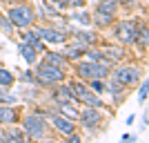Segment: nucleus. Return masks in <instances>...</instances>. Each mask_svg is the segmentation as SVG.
<instances>
[{"label": "nucleus", "mask_w": 149, "mask_h": 143, "mask_svg": "<svg viewBox=\"0 0 149 143\" xmlns=\"http://www.w3.org/2000/svg\"><path fill=\"white\" fill-rule=\"evenodd\" d=\"M67 139H69L71 143H80V137H78V134H74V132H69V134H67Z\"/></svg>", "instance_id": "7c9ffc66"}, {"label": "nucleus", "mask_w": 149, "mask_h": 143, "mask_svg": "<svg viewBox=\"0 0 149 143\" xmlns=\"http://www.w3.org/2000/svg\"><path fill=\"white\" fill-rule=\"evenodd\" d=\"M9 20H11V25H16V27H29L31 23H33V11H31V7H27V5H18L9 11Z\"/></svg>", "instance_id": "7ed1b4c3"}, {"label": "nucleus", "mask_w": 149, "mask_h": 143, "mask_svg": "<svg viewBox=\"0 0 149 143\" xmlns=\"http://www.w3.org/2000/svg\"><path fill=\"white\" fill-rule=\"evenodd\" d=\"M16 116H18L16 107H11V105L0 107V123H13V121H16Z\"/></svg>", "instance_id": "ddd939ff"}, {"label": "nucleus", "mask_w": 149, "mask_h": 143, "mask_svg": "<svg viewBox=\"0 0 149 143\" xmlns=\"http://www.w3.org/2000/svg\"><path fill=\"white\" fill-rule=\"evenodd\" d=\"M36 36L45 38V40H49V43H54V45L67 40V34H62V31H58V29H36Z\"/></svg>", "instance_id": "6e6552de"}, {"label": "nucleus", "mask_w": 149, "mask_h": 143, "mask_svg": "<svg viewBox=\"0 0 149 143\" xmlns=\"http://www.w3.org/2000/svg\"><path fill=\"white\" fill-rule=\"evenodd\" d=\"M113 78H116L120 85L138 83V81H140V69H138V67H120V69H116Z\"/></svg>", "instance_id": "0eeeda50"}, {"label": "nucleus", "mask_w": 149, "mask_h": 143, "mask_svg": "<svg viewBox=\"0 0 149 143\" xmlns=\"http://www.w3.org/2000/svg\"><path fill=\"white\" fill-rule=\"evenodd\" d=\"M100 23V25H109V23H111V16H107V13H100L98 11V18H96Z\"/></svg>", "instance_id": "cd10ccee"}, {"label": "nucleus", "mask_w": 149, "mask_h": 143, "mask_svg": "<svg viewBox=\"0 0 149 143\" xmlns=\"http://www.w3.org/2000/svg\"><path fill=\"white\" fill-rule=\"evenodd\" d=\"M11 83H13V74L9 72V69H0V85L9 87Z\"/></svg>", "instance_id": "a211bd4d"}, {"label": "nucleus", "mask_w": 149, "mask_h": 143, "mask_svg": "<svg viewBox=\"0 0 149 143\" xmlns=\"http://www.w3.org/2000/svg\"><path fill=\"white\" fill-rule=\"evenodd\" d=\"M138 36V25L136 23H129V20H125V23H120L118 27H116V38H118L123 45H129L134 43Z\"/></svg>", "instance_id": "20e7f679"}, {"label": "nucleus", "mask_w": 149, "mask_h": 143, "mask_svg": "<svg viewBox=\"0 0 149 143\" xmlns=\"http://www.w3.org/2000/svg\"><path fill=\"white\" fill-rule=\"evenodd\" d=\"M0 25L5 27L7 31H11V23H9V20H5V18H0Z\"/></svg>", "instance_id": "2f4dec72"}, {"label": "nucleus", "mask_w": 149, "mask_h": 143, "mask_svg": "<svg viewBox=\"0 0 149 143\" xmlns=\"http://www.w3.org/2000/svg\"><path fill=\"white\" fill-rule=\"evenodd\" d=\"M0 101H2V103H16V96L5 92V89H0Z\"/></svg>", "instance_id": "b1692460"}, {"label": "nucleus", "mask_w": 149, "mask_h": 143, "mask_svg": "<svg viewBox=\"0 0 149 143\" xmlns=\"http://www.w3.org/2000/svg\"><path fill=\"white\" fill-rule=\"evenodd\" d=\"M36 78L42 85H51V83H60L65 81V72H62L58 65H54V63H47L45 61L40 67L36 69Z\"/></svg>", "instance_id": "f257e3e1"}, {"label": "nucleus", "mask_w": 149, "mask_h": 143, "mask_svg": "<svg viewBox=\"0 0 149 143\" xmlns=\"http://www.w3.org/2000/svg\"><path fill=\"white\" fill-rule=\"evenodd\" d=\"M74 18L78 20L80 25H89V23H91V18H89V13H85V11H82V13H76Z\"/></svg>", "instance_id": "393cba45"}, {"label": "nucleus", "mask_w": 149, "mask_h": 143, "mask_svg": "<svg viewBox=\"0 0 149 143\" xmlns=\"http://www.w3.org/2000/svg\"><path fill=\"white\" fill-rule=\"evenodd\" d=\"M7 2H11V0H7Z\"/></svg>", "instance_id": "72a5a7b5"}, {"label": "nucleus", "mask_w": 149, "mask_h": 143, "mask_svg": "<svg viewBox=\"0 0 149 143\" xmlns=\"http://www.w3.org/2000/svg\"><path fill=\"white\" fill-rule=\"evenodd\" d=\"M47 63H54V65H62L65 63V58L62 56H58V54H47V58H45Z\"/></svg>", "instance_id": "5701e85b"}, {"label": "nucleus", "mask_w": 149, "mask_h": 143, "mask_svg": "<svg viewBox=\"0 0 149 143\" xmlns=\"http://www.w3.org/2000/svg\"><path fill=\"white\" fill-rule=\"evenodd\" d=\"M58 99H60V101H74L76 96H74V92H71L69 87H62L60 94H58Z\"/></svg>", "instance_id": "4be33fe9"}, {"label": "nucleus", "mask_w": 149, "mask_h": 143, "mask_svg": "<svg viewBox=\"0 0 149 143\" xmlns=\"http://www.w3.org/2000/svg\"><path fill=\"white\" fill-rule=\"evenodd\" d=\"M51 123H54V128L60 130L62 134L74 132V123H71V118H67V116H51Z\"/></svg>", "instance_id": "9d476101"}, {"label": "nucleus", "mask_w": 149, "mask_h": 143, "mask_svg": "<svg viewBox=\"0 0 149 143\" xmlns=\"http://www.w3.org/2000/svg\"><path fill=\"white\" fill-rule=\"evenodd\" d=\"M56 2L62 9H71V7H82L85 5V0H56Z\"/></svg>", "instance_id": "6ab92c4d"}, {"label": "nucleus", "mask_w": 149, "mask_h": 143, "mask_svg": "<svg viewBox=\"0 0 149 143\" xmlns=\"http://www.w3.org/2000/svg\"><path fill=\"white\" fill-rule=\"evenodd\" d=\"M91 89L100 94V92H105V89H107V85L102 83V78H91Z\"/></svg>", "instance_id": "412c9836"}, {"label": "nucleus", "mask_w": 149, "mask_h": 143, "mask_svg": "<svg viewBox=\"0 0 149 143\" xmlns=\"http://www.w3.org/2000/svg\"><path fill=\"white\" fill-rule=\"evenodd\" d=\"M125 2H136V0H125Z\"/></svg>", "instance_id": "473e14b6"}, {"label": "nucleus", "mask_w": 149, "mask_h": 143, "mask_svg": "<svg viewBox=\"0 0 149 143\" xmlns=\"http://www.w3.org/2000/svg\"><path fill=\"white\" fill-rule=\"evenodd\" d=\"M116 0H100L98 2V11L100 13H107V16H113L116 13Z\"/></svg>", "instance_id": "4468645a"}, {"label": "nucleus", "mask_w": 149, "mask_h": 143, "mask_svg": "<svg viewBox=\"0 0 149 143\" xmlns=\"http://www.w3.org/2000/svg\"><path fill=\"white\" fill-rule=\"evenodd\" d=\"M60 112H62V116H67V118H78V112L69 105V101H60Z\"/></svg>", "instance_id": "f3484780"}, {"label": "nucleus", "mask_w": 149, "mask_h": 143, "mask_svg": "<svg viewBox=\"0 0 149 143\" xmlns=\"http://www.w3.org/2000/svg\"><path fill=\"white\" fill-rule=\"evenodd\" d=\"M138 101H140V103H145V101H147V83H143V85H140V89H138Z\"/></svg>", "instance_id": "a878e982"}, {"label": "nucleus", "mask_w": 149, "mask_h": 143, "mask_svg": "<svg viewBox=\"0 0 149 143\" xmlns=\"http://www.w3.org/2000/svg\"><path fill=\"white\" fill-rule=\"evenodd\" d=\"M40 9H42V13H45V16H49V18H51V16H58V11H56V9H51L47 2H42V7H40Z\"/></svg>", "instance_id": "bb28decb"}, {"label": "nucleus", "mask_w": 149, "mask_h": 143, "mask_svg": "<svg viewBox=\"0 0 149 143\" xmlns=\"http://www.w3.org/2000/svg\"><path fill=\"white\" fill-rule=\"evenodd\" d=\"M78 38H80V43H93V34H85V31H80Z\"/></svg>", "instance_id": "c756f323"}, {"label": "nucleus", "mask_w": 149, "mask_h": 143, "mask_svg": "<svg viewBox=\"0 0 149 143\" xmlns=\"http://www.w3.org/2000/svg\"><path fill=\"white\" fill-rule=\"evenodd\" d=\"M102 56L111 58V61H120V58H123V51H120V49H113V47H107V49L102 51Z\"/></svg>", "instance_id": "aec40b11"}, {"label": "nucleus", "mask_w": 149, "mask_h": 143, "mask_svg": "<svg viewBox=\"0 0 149 143\" xmlns=\"http://www.w3.org/2000/svg\"><path fill=\"white\" fill-rule=\"evenodd\" d=\"M107 89H109V92H111V94H113V96H118V94H120V89H123V87H120V83H118V81H116V83H111V85L107 87Z\"/></svg>", "instance_id": "c85d7f7f"}, {"label": "nucleus", "mask_w": 149, "mask_h": 143, "mask_svg": "<svg viewBox=\"0 0 149 143\" xmlns=\"http://www.w3.org/2000/svg\"><path fill=\"white\" fill-rule=\"evenodd\" d=\"M2 137H5V141H25V134L20 130H13V128H9L7 132H2Z\"/></svg>", "instance_id": "2eb2a0df"}, {"label": "nucleus", "mask_w": 149, "mask_h": 143, "mask_svg": "<svg viewBox=\"0 0 149 143\" xmlns=\"http://www.w3.org/2000/svg\"><path fill=\"white\" fill-rule=\"evenodd\" d=\"M82 54H87L85 43H74V45H69L67 49H65V56L67 58H78V56H82Z\"/></svg>", "instance_id": "9b49d317"}, {"label": "nucleus", "mask_w": 149, "mask_h": 143, "mask_svg": "<svg viewBox=\"0 0 149 143\" xmlns=\"http://www.w3.org/2000/svg\"><path fill=\"white\" fill-rule=\"evenodd\" d=\"M25 130L29 137L33 139H42L45 137V130H47V125H45V121L38 114H29V116L25 118Z\"/></svg>", "instance_id": "39448f33"}, {"label": "nucleus", "mask_w": 149, "mask_h": 143, "mask_svg": "<svg viewBox=\"0 0 149 143\" xmlns=\"http://www.w3.org/2000/svg\"><path fill=\"white\" fill-rule=\"evenodd\" d=\"M78 72H80L82 78H107L109 69H107V63H96V61H87V63H80L78 65Z\"/></svg>", "instance_id": "f03ea898"}, {"label": "nucleus", "mask_w": 149, "mask_h": 143, "mask_svg": "<svg viewBox=\"0 0 149 143\" xmlns=\"http://www.w3.org/2000/svg\"><path fill=\"white\" fill-rule=\"evenodd\" d=\"M71 87H74V89H71V92H74V96H76V99H80L82 103H87V105H91V107H100V105H102V101H100L98 96H93V94L89 92L85 85H80V83H74Z\"/></svg>", "instance_id": "423d86ee"}, {"label": "nucleus", "mask_w": 149, "mask_h": 143, "mask_svg": "<svg viewBox=\"0 0 149 143\" xmlns=\"http://www.w3.org/2000/svg\"><path fill=\"white\" fill-rule=\"evenodd\" d=\"M20 49V54H22V58H25L27 63H29V65H33V63H36V47H33V45H29V43H22L18 47Z\"/></svg>", "instance_id": "f8f14e48"}, {"label": "nucleus", "mask_w": 149, "mask_h": 143, "mask_svg": "<svg viewBox=\"0 0 149 143\" xmlns=\"http://www.w3.org/2000/svg\"><path fill=\"white\" fill-rule=\"evenodd\" d=\"M80 116V121H82V125L85 128H93L96 123H100V112H98V107H89V110H85L82 114H78Z\"/></svg>", "instance_id": "1a4fd4ad"}, {"label": "nucleus", "mask_w": 149, "mask_h": 143, "mask_svg": "<svg viewBox=\"0 0 149 143\" xmlns=\"http://www.w3.org/2000/svg\"><path fill=\"white\" fill-rule=\"evenodd\" d=\"M22 36H25V43H29V45H33V47H36V51H42V43L38 40L36 31H27V34H22Z\"/></svg>", "instance_id": "dca6fc26"}]
</instances>
